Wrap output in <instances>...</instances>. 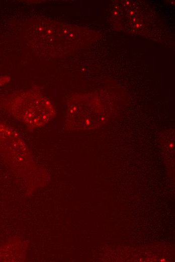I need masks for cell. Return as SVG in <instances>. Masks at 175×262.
<instances>
[{
  "label": "cell",
  "mask_w": 175,
  "mask_h": 262,
  "mask_svg": "<svg viewBox=\"0 0 175 262\" xmlns=\"http://www.w3.org/2000/svg\"><path fill=\"white\" fill-rule=\"evenodd\" d=\"M11 104V111L14 117L30 128L44 126L56 114L50 100L36 89L16 94Z\"/></svg>",
  "instance_id": "6da1fadb"
}]
</instances>
